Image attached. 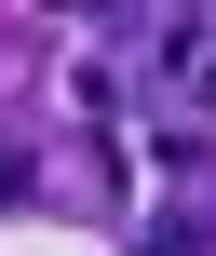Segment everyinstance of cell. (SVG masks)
Segmentation results:
<instances>
[{
	"mask_svg": "<svg viewBox=\"0 0 216 256\" xmlns=\"http://www.w3.org/2000/svg\"><path fill=\"white\" fill-rule=\"evenodd\" d=\"M162 81L176 94H216V14H176L162 27Z\"/></svg>",
	"mask_w": 216,
	"mask_h": 256,
	"instance_id": "6da1fadb",
	"label": "cell"
},
{
	"mask_svg": "<svg viewBox=\"0 0 216 256\" xmlns=\"http://www.w3.org/2000/svg\"><path fill=\"white\" fill-rule=\"evenodd\" d=\"M27 189H41V176H27V148H0V202H27Z\"/></svg>",
	"mask_w": 216,
	"mask_h": 256,
	"instance_id": "3957f363",
	"label": "cell"
},
{
	"mask_svg": "<svg viewBox=\"0 0 216 256\" xmlns=\"http://www.w3.org/2000/svg\"><path fill=\"white\" fill-rule=\"evenodd\" d=\"M203 243H216L203 216H162V230H149V243H135V256H203Z\"/></svg>",
	"mask_w": 216,
	"mask_h": 256,
	"instance_id": "7a4b0ae2",
	"label": "cell"
}]
</instances>
